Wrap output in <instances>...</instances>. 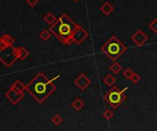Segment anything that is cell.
Listing matches in <instances>:
<instances>
[{
  "instance_id": "5",
  "label": "cell",
  "mask_w": 157,
  "mask_h": 131,
  "mask_svg": "<svg viewBox=\"0 0 157 131\" xmlns=\"http://www.w3.org/2000/svg\"><path fill=\"white\" fill-rule=\"evenodd\" d=\"M18 59L17 56V48L16 47H9L4 51H1L0 53V61L2 62V63L9 68L12 66V64Z\"/></svg>"
},
{
  "instance_id": "16",
  "label": "cell",
  "mask_w": 157,
  "mask_h": 131,
  "mask_svg": "<svg viewBox=\"0 0 157 131\" xmlns=\"http://www.w3.org/2000/svg\"><path fill=\"white\" fill-rule=\"evenodd\" d=\"M52 32L51 31H49V30H47V29H43V30H41L40 32V38L42 39V40H44V41H47L48 39H50V38L52 37Z\"/></svg>"
},
{
  "instance_id": "23",
  "label": "cell",
  "mask_w": 157,
  "mask_h": 131,
  "mask_svg": "<svg viewBox=\"0 0 157 131\" xmlns=\"http://www.w3.org/2000/svg\"><path fill=\"white\" fill-rule=\"evenodd\" d=\"M130 80H131L133 84H138V83L141 81V77H140V75H139L138 73H134L133 75L132 76V78H131Z\"/></svg>"
},
{
  "instance_id": "18",
  "label": "cell",
  "mask_w": 157,
  "mask_h": 131,
  "mask_svg": "<svg viewBox=\"0 0 157 131\" xmlns=\"http://www.w3.org/2000/svg\"><path fill=\"white\" fill-rule=\"evenodd\" d=\"M12 86H14L17 90H18L19 92H24L26 90V85H24L19 80H17L13 84Z\"/></svg>"
},
{
  "instance_id": "6",
  "label": "cell",
  "mask_w": 157,
  "mask_h": 131,
  "mask_svg": "<svg viewBox=\"0 0 157 131\" xmlns=\"http://www.w3.org/2000/svg\"><path fill=\"white\" fill-rule=\"evenodd\" d=\"M88 36H89L88 32L83 27L78 25L77 28H75V30L73 33L72 41L75 42V44H81L83 41H85L88 38Z\"/></svg>"
},
{
  "instance_id": "13",
  "label": "cell",
  "mask_w": 157,
  "mask_h": 131,
  "mask_svg": "<svg viewBox=\"0 0 157 131\" xmlns=\"http://www.w3.org/2000/svg\"><path fill=\"white\" fill-rule=\"evenodd\" d=\"M29 55V52L28 51L27 49H25L24 47H18L17 48V56H18V60H25L28 56Z\"/></svg>"
},
{
  "instance_id": "7",
  "label": "cell",
  "mask_w": 157,
  "mask_h": 131,
  "mask_svg": "<svg viewBox=\"0 0 157 131\" xmlns=\"http://www.w3.org/2000/svg\"><path fill=\"white\" fill-rule=\"evenodd\" d=\"M24 96V92H19L18 90H17L14 86L11 85V87L9 88V90L6 93V97L13 104V105H17Z\"/></svg>"
},
{
  "instance_id": "17",
  "label": "cell",
  "mask_w": 157,
  "mask_h": 131,
  "mask_svg": "<svg viewBox=\"0 0 157 131\" xmlns=\"http://www.w3.org/2000/svg\"><path fill=\"white\" fill-rule=\"evenodd\" d=\"M109 70L113 73H115V74H118L121 71V65L119 63V62H113L111 65H110V67H109Z\"/></svg>"
},
{
  "instance_id": "4",
  "label": "cell",
  "mask_w": 157,
  "mask_h": 131,
  "mask_svg": "<svg viewBox=\"0 0 157 131\" xmlns=\"http://www.w3.org/2000/svg\"><path fill=\"white\" fill-rule=\"evenodd\" d=\"M127 90L128 87H126L123 90H120L118 87L114 86L110 88L109 91L104 95V100L107 101L113 108H117L126 99V95H124V93Z\"/></svg>"
},
{
  "instance_id": "24",
  "label": "cell",
  "mask_w": 157,
  "mask_h": 131,
  "mask_svg": "<svg viewBox=\"0 0 157 131\" xmlns=\"http://www.w3.org/2000/svg\"><path fill=\"white\" fill-rule=\"evenodd\" d=\"M26 3H27L29 6L34 7V6L39 3V0H26Z\"/></svg>"
},
{
  "instance_id": "19",
  "label": "cell",
  "mask_w": 157,
  "mask_h": 131,
  "mask_svg": "<svg viewBox=\"0 0 157 131\" xmlns=\"http://www.w3.org/2000/svg\"><path fill=\"white\" fill-rule=\"evenodd\" d=\"M52 122L55 126H58V125H60V124L63 122V118H62L60 115H55V116L52 118Z\"/></svg>"
},
{
  "instance_id": "14",
  "label": "cell",
  "mask_w": 157,
  "mask_h": 131,
  "mask_svg": "<svg viewBox=\"0 0 157 131\" xmlns=\"http://www.w3.org/2000/svg\"><path fill=\"white\" fill-rule=\"evenodd\" d=\"M83 107H84V102H83L80 98H76V99L71 104V107L74 108V109L76 110V111L81 110V108H83Z\"/></svg>"
},
{
  "instance_id": "21",
  "label": "cell",
  "mask_w": 157,
  "mask_h": 131,
  "mask_svg": "<svg viewBox=\"0 0 157 131\" xmlns=\"http://www.w3.org/2000/svg\"><path fill=\"white\" fill-rule=\"evenodd\" d=\"M133 72H132V70L131 69V68H127L124 72H123V76L125 77V78H127V79H131L132 78V76L133 75Z\"/></svg>"
},
{
  "instance_id": "15",
  "label": "cell",
  "mask_w": 157,
  "mask_h": 131,
  "mask_svg": "<svg viewBox=\"0 0 157 131\" xmlns=\"http://www.w3.org/2000/svg\"><path fill=\"white\" fill-rule=\"evenodd\" d=\"M103 82H104V83H105L109 87H111V86H113V85H114V84L116 83V79H115L112 75H110V74H107V75L104 77Z\"/></svg>"
},
{
  "instance_id": "8",
  "label": "cell",
  "mask_w": 157,
  "mask_h": 131,
  "mask_svg": "<svg viewBox=\"0 0 157 131\" xmlns=\"http://www.w3.org/2000/svg\"><path fill=\"white\" fill-rule=\"evenodd\" d=\"M75 84L81 91H85V90L91 84V81H90V79H89L85 73H81V74L75 80Z\"/></svg>"
},
{
  "instance_id": "2",
  "label": "cell",
  "mask_w": 157,
  "mask_h": 131,
  "mask_svg": "<svg viewBox=\"0 0 157 131\" xmlns=\"http://www.w3.org/2000/svg\"><path fill=\"white\" fill-rule=\"evenodd\" d=\"M78 24L74 22L67 14H63L57 20L50 26V31L63 44L70 45L73 43L72 36Z\"/></svg>"
},
{
  "instance_id": "22",
  "label": "cell",
  "mask_w": 157,
  "mask_h": 131,
  "mask_svg": "<svg viewBox=\"0 0 157 131\" xmlns=\"http://www.w3.org/2000/svg\"><path fill=\"white\" fill-rule=\"evenodd\" d=\"M103 117H104L106 119L109 120V119H111V118H113V113H112V111H110L109 109H106L105 112L103 113Z\"/></svg>"
},
{
  "instance_id": "11",
  "label": "cell",
  "mask_w": 157,
  "mask_h": 131,
  "mask_svg": "<svg viewBox=\"0 0 157 131\" xmlns=\"http://www.w3.org/2000/svg\"><path fill=\"white\" fill-rule=\"evenodd\" d=\"M100 11H101L105 16H109V15L114 11V6H113L109 2H105V3L100 6Z\"/></svg>"
},
{
  "instance_id": "12",
  "label": "cell",
  "mask_w": 157,
  "mask_h": 131,
  "mask_svg": "<svg viewBox=\"0 0 157 131\" xmlns=\"http://www.w3.org/2000/svg\"><path fill=\"white\" fill-rule=\"evenodd\" d=\"M43 20H44L48 25L52 26V25L57 20V18H56V17H55L52 12H49V13H47V14L43 17Z\"/></svg>"
},
{
  "instance_id": "1",
  "label": "cell",
  "mask_w": 157,
  "mask_h": 131,
  "mask_svg": "<svg viewBox=\"0 0 157 131\" xmlns=\"http://www.w3.org/2000/svg\"><path fill=\"white\" fill-rule=\"evenodd\" d=\"M55 90L56 85L52 80H48L42 73H38L26 85V91H28L40 104H42Z\"/></svg>"
},
{
  "instance_id": "20",
  "label": "cell",
  "mask_w": 157,
  "mask_h": 131,
  "mask_svg": "<svg viewBox=\"0 0 157 131\" xmlns=\"http://www.w3.org/2000/svg\"><path fill=\"white\" fill-rule=\"evenodd\" d=\"M149 28L154 33L157 34V18H155L154 20H152V22L149 24Z\"/></svg>"
},
{
  "instance_id": "3",
  "label": "cell",
  "mask_w": 157,
  "mask_h": 131,
  "mask_svg": "<svg viewBox=\"0 0 157 131\" xmlns=\"http://www.w3.org/2000/svg\"><path fill=\"white\" fill-rule=\"evenodd\" d=\"M126 46L115 36H112L106 43L101 47V51L112 61H117L125 51Z\"/></svg>"
},
{
  "instance_id": "10",
  "label": "cell",
  "mask_w": 157,
  "mask_h": 131,
  "mask_svg": "<svg viewBox=\"0 0 157 131\" xmlns=\"http://www.w3.org/2000/svg\"><path fill=\"white\" fill-rule=\"evenodd\" d=\"M15 43V39L9 34H4L0 39V51H4L9 47H12Z\"/></svg>"
},
{
  "instance_id": "9",
  "label": "cell",
  "mask_w": 157,
  "mask_h": 131,
  "mask_svg": "<svg viewBox=\"0 0 157 131\" xmlns=\"http://www.w3.org/2000/svg\"><path fill=\"white\" fill-rule=\"evenodd\" d=\"M132 40L136 44V46L140 47L143 46L147 40H148V36L141 29H138L132 36Z\"/></svg>"
},
{
  "instance_id": "25",
  "label": "cell",
  "mask_w": 157,
  "mask_h": 131,
  "mask_svg": "<svg viewBox=\"0 0 157 131\" xmlns=\"http://www.w3.org/2000/svg\"><path fill=\"white\" fill-rule=\"evenodd\" d=\"M74 1H75V2H78L79 0H74Z\"/></svg>"
}]
</instances>
